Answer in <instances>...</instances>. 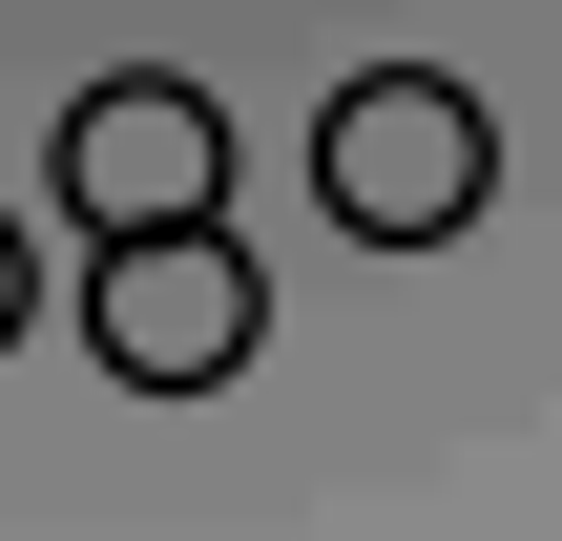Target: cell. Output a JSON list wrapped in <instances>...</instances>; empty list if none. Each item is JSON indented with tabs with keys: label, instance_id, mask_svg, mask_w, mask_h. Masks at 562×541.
Wrapping results in <instances>:
<instances>
[{
	"label": "cell",
	"instance_id": "obj_1",
	"mask_svg": "<svg viewBox=\"0 0 562 541\" xmlns=\"http://www.w3.org/2000/svg\"><path fill=\"white\" fill-rule=\"evenodd\" d=\"M313 188H334L355 250H459L480 188H501V125H480L459 63H355V83L313 104Z\"/></svg>",
	"mask_w": 562,
	"mask_h": 541
},
{
	"label": "cell",
	"instance_id": "obj_2",
	"mask_svg": "<svg viewBox=\"0 0 562 541\" xmlns=\"http://www.w3.org/2000/svg\"><path fill=\"white\" fill-rule=\"evenodd\" d=\"M250 334H271V271L188 208V229H104V271H83V354L125 375V396H209V375H250Z\"/></svg>",
	"mask_w": 562,
	"mask_h": 541
},
{
	"label": "cell",
	"instance_id": "obj_3",
	"mask_svg": "<svg viewBox=\"0 0 562 541\" xmlns=\"http://www.w3.org/2000/svg\"><path fill=\"white\" fill-rule=\"evenodd\" d=\"M42 188H63L83 229H188V208L229 188V104H209V83H167V63H125V83H83V104H63Z\"/></svg>",
	"mask_w": 562,
	"mask_h": 541
},
{
	"label": "cell",
	"instance_id": "obj_4",
	"mask_svg": "<svg viewBox=\"0 0 562 541\" xmlns=\"http://www.w3.org/2000/svg\"><path fill=\"white\" fill-rule=\"evenodd\" d=\"M21 313H42V271H21V229H0V354H21Z\"/></svg>",
	"mask_w": 562,
	"mask_h": 541
}]
</instances>
